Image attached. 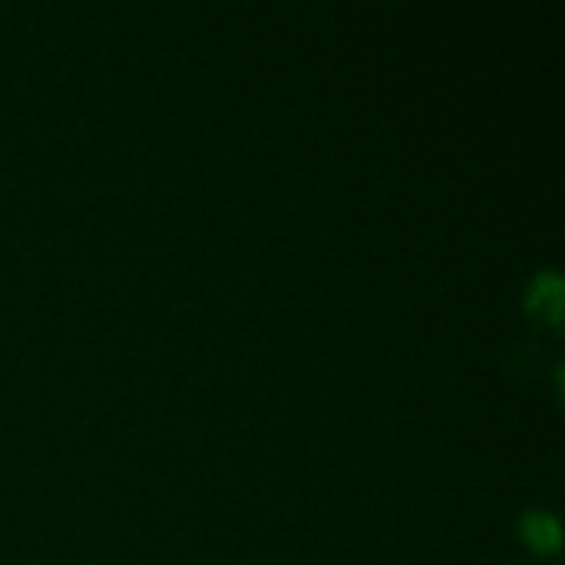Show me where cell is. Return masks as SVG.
I'll use <instances>...</instances> for the list:
<instances>
[{
	"mask_svg": "<svg viewBox=\"0 0 565 565\" xmlns=\"http://www.w3.org/2000/svg\"><path fill=\"white\" fill-rule=\"evenodd\" d=\"M559 305H563V281H559V275L556 271H540L530 281V288H526V308L536 318L556 324L559 321Z\"/></svg>",
	"mask_w": 565,
	"mask_h": 565,
	"instance_id": "6da1fadb",
	"label": "cell"
},
{
	"mask_svg": "<svg viewBox=\"0 0 565 565\" xmlns=\"http://www.w3.org/2000/svg\"><path fill=\"white\" fill-rule=\"evenodd\" d=\"M520 533H523V540H526L533 550H540V553H550V550L559 546V523H556V516L546 513V510L526 513V516L520 520Z\"/></svg>",
	"mask_w": 565,
	"mask_h": 565,
	"instance_id": "7a4b0ae2",
	"label": "cell"
}]
</instances>
